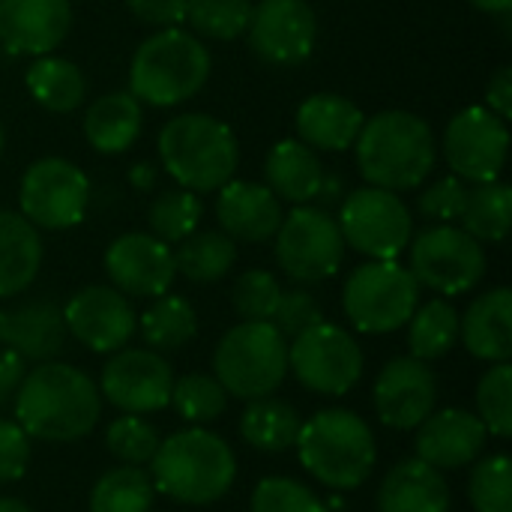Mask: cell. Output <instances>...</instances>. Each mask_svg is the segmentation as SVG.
Instances as JSON below:
<instances>
[{"label":"cell","instance_id":"obj_30","mask_svg":"<svg viewBox=\"0 0 512 512\" xmlns=\"http://www.w3.org/2000/svg\"><path fill=\"white\" fill-rule=\"evenodd\" d=\"M300 426H303V417L297 414V408L285 399H276V396L252 399L240 417L243 441L261 453L291 450L300 438Z\"/></svg>","mask_w":512,"mask_h":512},{"label":"cell","instance_id":"obj_44","mask_svg":"<svg viewBox=\"0 0 512 512\" xmlns=\"http://www.w3.org/2000/svg\"><path fill=\"white\" fill-rule=\"evenodd\" d=\"M252 512H327L321 498L300 480L267 477L252 492Z\"/></svg>","mask_w":512,"mask_h":512},{"label":"cell","instance_id":"obj_3","mask_svg":"<svg viewBox=\"0 0 512 512\" xmlns=\"http://www.w3.org/2000/svg\"><path fill=\"white\" fill-rule=\"evenodd\" d=\"M153 489L171 501L204 507L225 498L237 477L234 450L213 432L192 426L159 441L153 456Z\"/></svg>","mask_w":512,"mask_h":512},{"label":"cell","instance_id":"obj_31","mask_svg":"<svg viewBox=\"0 0 512 512\" xmlns=\"http://www.w3.org/2000/svg\"><path fill=\"white\" fill-rule=\"evenodd\" d=\"M24 84L33 102L51 114H72L75 108H81L84 93H87L84 72L72 60L51 57V54H42L30 63Z\"/></svg>","mask_w":512,"mask_h":512},{"label":"cell","instance_id":"obj_50","mask_svg":"<svg viewBox=\"0 0 512 512\" xmlns=\"http://www.w3.org/2000/svg\"><path fill=\"white\" fill-rule=\"evenodd\" d=\"M486 108L495 111L501 120H510L512 117V69L510 66H501L489 84H486Z\"/></svg>","mask_w":512,"mask_h":512},{"label":"cell","instance_id":"obj_37","mask_svg":"<svg viewBox=\"0 0 512 512\" xmlns=\"http://www.w3.org/2000/svg\"><path fill=\"white\" fill-rule=\"evenodd\" d=\"M201 216H204V204H201V195L189 192V189H165L159 192L150 207H147V225H150V234L168 246L186 240L189 234L198 231L201 225Z\"/></svg>","mask_w":512,"mask_h":512},{"label":"cell","instance_id":"obj_4","mask_svg":"<svg viewBox=\"0 0 512 512\" xmlns=\"http://www.w3.org/2000/svg\"><path fill=\"white\" fill-rule=\"evenodd\" d=\"M159 162L180 189L219 192L234 180L240 144L228 123L210 114H177L159 129Z\"/></svg>","mask_w":512,"mask_h":512},{"label":"cell","instance_id":"obj_14","mask_svg":"<svg viewBox=\"0 0 512 512\" xmlns=\"http://www.w3.org/2000/svg\"><path fill=\"white\" fill-rule=\"evenodd\" d=\"M510 153V126L486 105L462 108L444 129V159L465 183L501 177Z\"/></svg>","mask_w":512,"mask_h":512},{"label":"cell","instance_id":"obj_48","mask_svg":"<svg viewBox=\"0 0 512 512\" xmlns=\"http://www.w3.org/2000/svg\"><path fill=\"white\" fill-rule=\"evenodd\" d=\"M126 6L135 18H141L147 24L174 27V24L186 21L192 0H126Z\"/></svg>","mask_w":512,"mask_h":512},{"label":"cell","instance_id":"obj_42","mask_svg":"<svg viewBox=\"0 0 512 512\" xmlns=\"http://www.w3.org/2000/svg\"><path fill=\"white\" fill-rule=\"evenodd\" d=\"M105 444L114 459L141 468L153 462L159 450V435L147 420H141V414H123L105 429Z\"/></svg>","mask_w":512,"mask_h":512},{"label":"cell","instance_id":"obj_55","mask_svg":"<svg viewBox=\"0 0 512 512\" xmlns=\"http://www.w3.org/2000/svg\"><path fill=\"white\" fill-rule=\"evenodd\" d=\"M3 147H6V132H3V123H0V156H3Z\"/></svg>","mask_w":512,"mask_h":512},{"label":"cell","instance_id":"obj_6","mask_svg":"<svg viewBox=\"0 0 512 512\" xmlns=\"http://www.w3.org/2000/svg\"><path fill=\"white\" fill-rule=\"evenodd\" d=\"M300 465L327 489L348 492L372 477L378 447L369 423L345 408L318 411L300 426L297 438Z\"/></svg>","mask_w":512,"mask_h":512},{"label":"cell","instance_id":"obj_41","mask_svg":"<svg viewBox=\"0 0 512 512\" xmlns=\"http://www.w3.org/2000/svg\"><path fill=\"white\" fill-rule=\"evenodd\" d=\"M468 498L477 512H512V462L504 453L474 465Z\"/></svg>","mask_w":512,"mask_h":512},{"label":"cell","instance_id":"obj_32","mask_svg":"<svg viewBox=\"0 0 512 512\" xmlns=\"http://www.w3.org/2000/svg\"><path fill=\"white\" fill-rule=\"evenodd\" d=\"M459 228L480 243H504L512 225V189L501 180L474 183L459 213Z\"/></svg>","mask_w":512,"mask_h":512},{"label":"cell","instance_id":"obj_27","mask_svg":"<svg viewBox=\"0 0 512 512\" xmlns=\"http://www.w3.org/2000/svg\"><path fill=\"white\" fill-rule=\"evenodd\" d=\"M324 180V165L321 156L306 147L300 138H285L270 147L264 159V186L279 198L294 207L315 201L318 189Z\"/></svg>","mask_w":512,"mask_h":512},{"label":"cell","instance_id":"obj_20","mask_svg":"<svg viewBox=\"0 0 512 512\" xmlns=\"http://www.w3.org/2000/svg\"><path fill=\"white\" fill-rule=\"evenodd\" d=\"M72 27V0H0V45L9 54H51Z\"/></svg>","mask_w":512,"mask_h":512},{"label":"cell","instance_id":"obj_29","mask_svg":"<svg viewBox=\"0 0 512 512\" xmlns=\"http://www.w3.org/2000/svg\"><path fill=\"white\" fill-rule=\"evenodd\" d=\"M42 267V237L21 213L0 210V300L27 291Z\"/></svg>","mask_w":512,"mask_h":512},{"label":"cell","instance_id":"obj_9","mask_svg":"<svg viewBox=\"0 0 512 512\" xmlns=\"http://www.w3.org/2000/svg\"><path fill=\"white\" fill-rule=\"evenodd\" d=\"M336 222L345 246L372 261H396L414 237V216L408 204L396 192L378 186L348 192Z\"/></svg>","mask_w":512,"mask_h":512},{"label":"cell","instance_id":"obj_19","mask_svg":"<svg viewBox=\"0 0 512 512\" xmlns=\"http://www.w3.org/2000/svg\"><path fill=\"white\" fill-rule=\"evenodd\" d=\"M438 402V381L429 363L417 357L390 360L375 381V411L384 426L411 432L417 429Z\"/></svg>","mask_w":512,"mask_h":512},{"label":"cell","instance_id":"obj_49","mask_svg":"<svg viewBox=\"0 0 512 512\" xmlns=\"http://www.w3.org/2000/svg\"><path fill=\"white\" fill-rule=\"evenodd\" d=\"M24 375H27V360L18 357V354L9 351V348H3V351H0V408L9 405V402L15 399V393H18Z\"/></svg>","mask_w":512,"mask_h":512},{"label":"cell","instance_id":"obj_7","mask_svg":"<svg viewBox=\"0 0 512 512\" xmlns=\"http://www.w3.org/2000/svg\"><path fill=\"white\" fill-rule=\"evenodd\" d=\"M213 372L234 399L252 402L270 396L288 375V339L273 321H243L219 339Z\"/></svg>","mask_w":512,"mask_h":512},{"label":"cell","instance_id":"obj_40","mask_svg":"<svg viewBox=\"0 0 512 512\" xmlns=\"http://www.w3.org/2000/svg\"><path fill=\"white\" fill-rule=\"evenodd\" d=\"M477 417L495 438L512 435V366L495 363L477 384Z\"/></svg>","mask_w":512,"mask_h":512},{"label":"cell","instance_id":"obj_21","mask_svg":"<svg viewBox=\"0 0 512 512\" xmlns=\"http://www.w3.org/2000/svg\"><path fill=\"white\" fill-rule=\"evenodd\" d=\"M486 426L477 414L462 411V408H444L432 411L420 426H417V459L438 471H459L471 462L486 447Z\"/></svg>","mask_w":512,"mask_h":512},{"label":"cell","instance_id":"obj_39","mask_svg":"<svg viewBox=\"0 0 512 512\" xmlns=\"http://www.w3.org/2000/svg\"><path fill=\"white\" fill-rule=\"evenodd\" d=\"M252 18L249 0H192L186 21L198 39L231 42L246 33Z\"/></svg>","mask_w":512,"mask_h":512},{"label":"cell","instance_id":"obj_33","mask_svg":"<svg viewBox=\"0 0 512 512\" xmlns=\"http://www.w3.org/2000/svg\"><path fill=\"white\" fill-rule=\"evenodd\" d=\"M237 261V243L222 231H195L177 243L174 267L180 276L198 285H210L228 276Z\"/></svg>","mask_w":512,"mask_h":512},{"label":"cell","instance_id":"obj_12","mask_svg":"<svg viewBox=\"0 0 512 512\" xmlns=\"http://www.w3.org/2000/svg\"><path fill=\"white\" fill-rule=\"evenodd\" d=\"M90 204L87 174L60 156L36 159L18 186L21 216L42 231H66L81 225Z\"/></svg>","mask_w":512,"mask_h":512},{"label":"cell","instance_id":"obj_46","mask_svg":"<svg viewBox=\"0 0 512 512\" xmlns=\"http://www.w3.org/2000/svg\"><path fill=\"white\" fill-rule=\"evenodd\" d=\"M321 321H324V312H321L318 300L309 291H303V288L282 291L279 306L273 312V327L285 339H294V336H300L303 330H309V327H315Z\"/></svg>","mask_w":512,"mask_h":512},{"label":"cell","instance_id":"obj_26","mask_svg":"<svg viewBox=\"0 0 512 512\" xmlns=\"http://www.w3.org/2000/svg\"><path fill=\"white\" fill-rule=\"evenodd\" d=\"M450 486L423 459H402L378 489V512H450Z\"/></svg>","mask_w":512,"mask_h":512},{"label":"cell","instance_id":"obj_38","mask_svg":"<svg viewBox=\"0 0 512 512\" xmlns=\"http://www.w3.org/2000/svg\"><path fill=\"white\" fill-rule=\"evenodd\" d=\"M168 405L189 426H204V423H213V420H219L225 414L228 393H225V387L213 375L189 372V375L174 381Z\"/></svg>","mask_w":512,"mask_h":512},{"label":"cell","instance_id":"obj_35","mask_svg":"<svg viewBox=\"0 0 512 512\" xmlns=\"http://www.w3.org/2000/svg\"><path fill=\"white\" fill-rule=\"evenodd\" d=\"M459 312L447 300H429L426 306H417V312L408 321V348L411 357L432 363L447 357L459 342Z\"/></svg>","mask_w":512,"mask_h":512},{"label":"cell","instance_id":"obj_18","mask_svg":"<svg viewBox=\"0 0 512 512\" xmlns=\"http://www.w3.org/2000/svg\"><path fill=\"white\" fill-rule=\"evenodd\" d=\"M105 273L111 288L126 297H162L174 285L177 267L168 243L153 234L129 231L105 249Z\"/></svg>","mask_w":512,"mask_h":512},{"label":"cell","instance_id":"obj_28","mask_svg":"<svg viewBox=\"0 0 512 512\" xmlns=\"http://www.w3.org/2000/svg\"><path fill=\"white\" fill-rule=\"evenodd\" d=\"M144 126L141 102L129 90H114L93 99L84 111V138L96 153L117 156L126 153Z\"/></svg>","mask_w":512,"mask_h":512},{"label":"cell","instance_id":"obj_2","mask_svg":"<svg viewBox=\"0 0 512 512\" xmlns=\"http://www.w3.org/2000/svg\"><path fill=\"white\" fill-rule=\"evenodd\" d=\"M354 156L369 186L408 192L432 174L438 162V141L420 114L390 108L363 123L354 141Z\"/></svg>","mask_w":512,"mask_h":512},{"label":"cell","instance_id":"obj_36","mask_svg":"<svg viewBox=\"0 0 512 512\" xmlns=\"http://www.w3.org/2000/svg\"><path fill=\"white\" fill-rule=\"evenodd\" d=\"M153 495V480L141 468L123 465L96 480L90 492V512H150Z\"/></svg>","mask_w":512,"mask_h":512},{"label":"cell","instance_id":"obj_1","mask_svg":"<svg viewBox=\"0 0 512 512\" xmlns=\"http://www.w3.org/2000/svg\"><path fill=\"white\" fill-rule=\"evenodd\" d=\"M15 423L36 441L72 444L93 432L102 396L93 378L69 363H39L15 393Z\"/></svg>","mask_w":512,"mask_h":512},{"label":"cell","instance_id":"obj_17","mask_svg":"<svg viewBox=\"0 0 512 512\" xmlns=\"http://www.w3.org/2000/svg\"><path fill=\"white\" fill-rule=\"evenodd\" d=\"M66 333L96 354H114L126 348L135 333V309L126 294L108 285H87L63 306Z\"/></svg>","mask_w":512,"mask_h":512},{"label":"cell","instance_id":"obj_5","mask_svg":"<svg viewBox=\"0 0 512 512\" xmlns=\"http://www.w3.org/2000/svg\"><path fill=\"white\" fill-rule=\"evenodd\" d=\"M213 69L204 42L180 27L147 36L129 63V93L153 108H174L201 93Z\"/></svg>","mask_w":512,"mask_h":512},{"label":"cell","instance_id":"obj_8","mask_svg":"<svg viewBox=\"0 0 512 512\" xmlns=\"http://www.w3.org/2000/svg\"><path fill=\"white\" fill-rule=\"evenodd\" d=\"M420 306V285L399 261L360 264L342 288V309L360 333H393L411 321Z\"/></svg>","mask_w":512,"mask_h":512},{"label":"cell","instance_id":"obj_16","mask_svg":"<svg viewBox=\"0 0 512 512\" xmlns=\"http://www.w3.org/2000/svg\"><path fill=\"white\" fill-rule=\"evenodd\" d=\"M249 48L270 66L303 63L318 42V15L306 0H261L249 18Z\"/></svg>","mask_w":512,"mask_h":512},{"label":"cell","instance_id":"obj_25","mask_svg":"<svg viewBox=\"0 0 512 512\" xmlns=\"http://www.w3.org/2000/svg\"><path fill=\"white\" fill-rule=\"evenodd\" d=\"M459 339L477 360L510 363L512 357V291L492 288L477 297L459 318Z\"/></svg>","mask_w":512,"mask_h":512},{"label":"cell","instance_id":"obj_11","mask_svg":"<svg viewBox=\"0 0 512 512\" xmlns=\"http://www.w3.org/2000/svg\"><path fill=\"white\" fill-rule=\"evenodd\" d=\"M276 264L282 273L300 285L330 279L345 258V237L336 216L321 207L300 204L276 231Z\"/></svg>","mask_w":512,"mask_h":512},{"label":"cell","instance_id":"obj_47","mask_svg":"<svg viewBox=\"0 0 512 512\" xmlns=\"http://www.w3.org/2000/svg\"><path fill=\"white\" fill-rule=\"evenodd\" d=\"M30 462V435L15 420H0V486L24 477Z\"/></svg>","mask_w":512,"mask_h":512},{"label":"cell","instance_id":"obj_43","mask_svg":"<svg viewBox=\"0 0 512 512\" xmlns=\"http://www.w3.org/2000/svg\"><path fill=\"white\" fill-rule=\"evenodd\" d=\"M279 297H282V285L270 270H246L231 291L234 312L243 321H273Z\"/></svg>","mask_w":512,"mask_h":512},{"label":"cell","instance_id":"obj_22","mask_svg":"<svg viewBox=\"0 0 512 512\" xmlns=\"http://www.w3.org/2000/svg\"><path fill=\"white\" fill-rule=\"evenodd\" d=\"M282 201L264 186L252 180H228L216 198V219L222 234L234 243H267L276 237L282 225Z\"/></svg>","mask_w":512,"mask_h":512},{"label":"cell","instance_id":"obj_51","mask_svg":"<svg viewBox=\"0 0 512 512\" xmlns=\"http://www.w3.org/2000/svg\"><path fill=\"white\" fill-rule=\"evenodd\" d=\"M342 198H345V180H342L339 174H327V171H324L321 189H318V195H315L318 207L327 210L330 204H336V201H342Z\"/></svg>","mask_w":512,"mask_h":512},{"label":"cell","instance_id":"obj_53","mask_svg":"<svg viewBox=\"0 0 512 512\" xmlns=\"http://www.w3.org/2000/svg\"><path fill=\"white\" fill-rule=\"evenodd\" d=\"M471 3L489 15H510L512 12V0H471Z\"/></svg>","mask_w":512,"mask_h":512},{"label":"cell","instance_id":"obj_54","mask_svg":"<svg viewBox=\"0 0 512 512\" xmlns=\"http://www.w3.org/2000/svg\"><path fill=\"white\" fill-rule=\"evenodd\" d=\"M0 512H33L18 498H0Z\"/></svg>","mask_w":512,"mask_h":512},{"label":"cell","instance_id":"obj_52","mask_svg":"<svg viewBox=\"0 0 512 512\" xmlns=\"http://www.w3.org/2000/svg\"><path fill=\"white\" fill-rule=\"evenodd\" d=\"M126 177H129V186L135 192H150L156 186V180H159V171H156L153 162H135Z\"/></svg>","mask_w":512,"mask_h":512},{"label":"cell","instance_id":"obj_23","mask_svg":"<svg viewBox=\"0 0 512 512\" xmlns=\"http://www.w3.org/2000/svg\"><path fill=\"white\" fill-rule=\"evenodd\" d=\"M63 309L51 300H30L15 309H0V345L24 360L48 363L66 345Z\"/></svg>","mask_w":512,"mask_h":512},{"label":"cell","instance_id":"obj_15","mask_svg":"<svg viewBox=\"0 0 512 512\" xmlns=\"http://www.w3.org/2000/svg\"><path fill=\"white\" fill-rule=\"evenodd\" d=\"M174 372L168 360L147 348H120L105 363L99 378V396H105L123 414H153L168 408Z\"/></svg>","mask_w":512,"mask_h":512},{"label":"cell","instance_id":"obj_24","mask_svg":"<svg viewBox=\"0 0 512 512\" xmlns=\"http://www.w3.org/2000/svg\"><path fill=\"white\" fill-rule=\"evenodd\" d=\"M366 114L348 96L339 93H315L303 99L297 108V138L315 153H342L354 147Z\"/></svg>","mask_w":512,"mask_h":512},{"label":"cell","instance_id":"obj_45","mask_svg":"<svg viewBox=\"0 0 512 512\" xmlns=\"http://www.w3.org/2000/svg\"><path fill=\"white\" fill-rule=\"evenodd\" d=\"M465 195H468V183L459 180L456 174H447L417 195V213L426 222L453 225V222H459V213L465 207Z\"/></svg>","mask_w":512,"mask_h":512},{"label":"cell","instance_id":"obj_13","mask_svg":"<svg viewBox=\"0 0 512 512\" xmlns=\"http://www.w3.org/2000/svg\"><path fill=\"white\" fill-rule=\"evenodd\" d=\"M288 372L312 393L345 396L363 378V351L348 330L321 321L291 339Z\"/></svg>","mask_w":512,"mask_h":512},{"label":"cell","instance_id":"obj_34","mask_svg":"<svg viewBox=\"0 0 512 512\" xmlns=\"http://www.w3.org/2000/svg\"><path fill=\"white\" fill-rule=\"evenodd\" d=\"M141 336L150 351H177L189 345L198 333L195 306L180 294L153 297V306L141 315Z\"/></svg>","mask_w":512,"mask_h":512},{"label":"cell","instance_id":"obj_10","mask_svg":"<svg viewBox=\"0 0 512 512\" xmlns=\"http://www.w3.org/2000/svg\"><path fill=\"white\" fill-rule=\"evenodd\" d=\"M411 273L420 288L435 294L456 297L477 288L486 276V249L459 225H432L423 228L408 243Z\"/></svg>","mask_w":512,"mask_h":512}]
</instances>
